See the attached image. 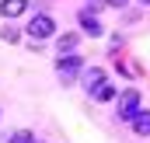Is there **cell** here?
Returning <instances> with one entry per match:
<instances>
[{
  "mask_svg": "<svg viewBox=\"0 0 150 143\" xmlns=\"http://www.w3.org/2000/svg\"><path fill=\"white\" fill-rule=\"evenodd\" d=\"M80 70H84V63H80V56H74V52L70 56H59V63H56V73H59L63 84H74Z\"/></svg>",
  "mask_w": 150,
  "mask_h": 143,
  "instance_id": "1",
  "label": "cell"
},
{
  "mask_svg": "<svg viewBox=\"0 0 150 143\" xmlns=\"http://www.w3.org/2000/svg\"><path fill=\"white\" fill-rule=\"evenodd\" d=\"M28 35L32 38H52L56 35V21H52L49 14H35V18L28 21Z\"/></svg>",
  "mask_w": 150,
  "mask_h": 143,
  "instance_id": "2",
  "label": "cell"
},
{
  "mask_svg": "<svg viewBox=\"0 0 150 143\" xmlns=\"http://www.w3.org/2000/svg\"><path fill=\"white\" fill-rule=\"evenodd\" d=\"M136 112H140V94L129 87V91L119 94V115H122V119H133Z\"/></svg>",
  "mask_w": 150,
  "mask_h": 143,
  "instance_id": "3",
  "label": "cell"
},
{
  "mask_svg": "<svg viewBox=\"0 0 150 143\" xmlns=\"http://www.w3.org/2000/svg\"><path fill=\"white\" fill-rule=\"evenodd\" d=\"M129 126H133V133H136V136H150V112L140 108V112L129 119Z\"/></svg>",
  "mask_w": 150,
  "mask_h": 143,
  "instance_id": "4",
  "label": "cell"
},
{
  "mask_svg": "<svg viewBox=\"0 0 150 143\" xmlns=\"http://www.w3.org/2000/svg\"><path fill=\"white\" fill-rule=\"evenodd\" d=\"M80 28L87 32V35H101L105 28H101V21L94 18V11H80Z\"/></svg>",
  "mask_w": 150,
  "mask_h": 143,
  "instance_id": "5",
  "label": "cell"
},
{
  "mask_svg": "<svg viewBox=\"0 0 150 143\" xmlns=\"http://www.w3.org/2000/svg\"><path fill=\"white\" fill-rule=\"evenodd\" d=\"M101 84H105V70H98V67H91V70H84V87H87L91 94H94V91H98Z\"/></svg>",
  "mask_w": 150,
  "mask_h": 143,
  "instance_id": "6",
  "label": "cell"
},
{
  "mask_svg": "<svg viewBox=\"0 0 150 143\" xmlns=\"http://www.w3.org/2000/svg\"><path fill=\"white\" fill-rule=\"evenodd\" d=\"M25 7H28V0H0L4 18H18V14H25Z\"/></svg>",
  "mask_w": 150,
  "mask_h": 143,
  "instance_id": "7",
  "label": "cell"
},
{
  "mask_svg": "<svg viewBox=\"0 0 150 143\" xmlns=\"http://www.w3.org/2000/svg\"><path fill=\"white\" fill-rule=\"evenodd\" d=\"M77 42H80V35H77V32H67V35H59V42H56L59 56H70V52L77 49Z\"/></svg>",
  "mask_w": 150,
  "mask_h": 143,
  "instance_id": "8",
  "label": "cell"
},
{
  "mask_svg": "<svg viewBox=\"0 0 150 143\" xmlns=\"http://www.w3.org/2000/svg\"><path fill=\"white\" fill-rule=\"evenodd\" d=\"M94 98H98V101H112V98H115V87H112V84H101V87L94 91Z\"/></svg>",
  "mask_w": 150,
  "mask_h": 143,
  "instance_id": "9",
  "label": "cell"
},
{
  "mask_svg": "<svg viewBox=\"0 0 150 143\" xmlns=\"http://www.w3.org/2000/svg\"><path fill=\"white\" fill-rule=\"evenodd\" d=\"M11 143H38V140H35V133L21 129V133H14V136H11Z\"/></svg>",
  "mask_w": 150,
  "mask_h": 143,
  "instance_id": "10",
  "label": "cell"
},
{
  "mask_svg": "<svg viewBox=\"0 0 150 143\" xmlns=\"http://www.w3.org/2000/svg\"><path fill=\"white\" fill-rule=\"evenodd\" d=\"M140 4H147V7H150V0H140Z\"/></svg>",
  "mask_w": 150,
  "mask_h": 143,
  "instance_id": "11",
  "label": "cell"
}]
</instances>
